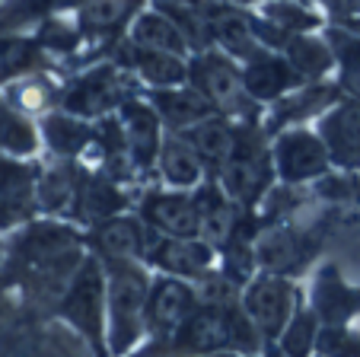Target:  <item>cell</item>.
I'll return each instance as SVG.
<instances>
[{
  "mask_svg": "<svg viewBox=\"0 0 360 357\" xmlns=\"http://www.w3.org/2000/svg\"><path fill=\"white\" fill-rule=\"evenodd\" d=\"M259 258H262V262H265L271 271L287 268V265H290V258H293V239H290V233H274V236H268L265 243L259 246Z\"/></svg>",
  "mask_w": 360,
  "mask_h": 357,
  "instance_id": "cell-18",
  "label": "cell"
},
{
  "mask_svg": "<svg viewBox=\"0 0 360 357\" xmlns=\"http://www.w3.org/2000/svg\"><path fill=\"white\" fill-rule=\"evenodd\" d=\"M204 80H207V93H211L217 102H224V106H233V102L239 99V83L226 64L211 61L207 70H204Z\"/></svg>",
  "mask_w": 360,
  "mask_h": 357,
  "instance_id": "cell-15",
  "label": "cell"
},
{
  "mask_svg": "<svg viewBox=\"0 0 360 357\" xmlns=\"http://www.w3.org/2000/svg\"><path fill=\"white\" fill-rule=\"evenodd\" d=\"M204 198V195H201ZM201 233L211 239V243H220V239H226L233 230V214L230 208H226L224 201H220L214 192H207V198L201 201Z\"/></svg>",
  "mask_w": 360,
  "mask_h": 357,
  "instance_id": "cell-10",
  "label": "cell"
},
{
  "mask_svg": "<svg viewBox=\"0 0 360 357\" xmlns=\"http://www.w3.org/2000/svg\"><path fill=\"white\" fill-rule=\"evenodd\" d=\"M105 281H102V271L96 262H86L77 277L70 281L68 294H64V316H68L70 325H77V332L89 338L96 351L102 354V310H105Z\"/></svg>",
  "mask_w": 360,
  "mask_h": 357,
  "instance_id": "cell-2",
  "label": "cell"
},
{
  "mask_svg": "<svg viewBox=\"0 0 360 357\" xmlns=\"http://www.w3.org/2000/svg\"><path fill=\"white\" fill-rule=\"evenodd\" d=\"M278 163H281V173L284 175L303 179V175H316L326 169V150L309 134H290L281 141Z\"/></svg>",
  "mask_w": 360,
  "mask_h": 357,
  "instance_id": "cell-5",
  "label": "cell"
},
{
  "mask_svg": "<svg viewBox=\"0 0 360 357\" xmlns=\"http://www.w3.org/2000/svg\"><path fill=\"white\" fill-rule=\"evenodd\" d=\"M147 214L160 230H166L172 236H191L201 230V214H198V208L188 198H172V195L153 198L147 204Z\"/></svg>",
  "mask_w": 360,
  "mask_h": 357,
  "instance_id": "cell-7",
  "label": "cell"
},
{
  "mask_svg": "<svg viewBox=\"0 0 360 357\" xmlns=\"http://www.w3.org/2000/svg\"><path fill=\"white\" fill-rule=\"evenodd\" d=\"M99 246L109 256H137L147 243L134 220H109L99 230Z\"/></svg>",
  "mask_w": 360,
  "mask_h": 357,
  "instance_id": "cell-9",
  "label": "cell"
},
{
  "mask_svg": "<svg viewBox=\"0 0 360 357\" xmlns=\"http://www.w3.org/2000/svg\"><path fill=\"white\" fill-rule=\"evenodd\" d=\"M195 316V290L179 277H166L150 290L147 303V325L157 335H179L188 319Z\"/></svg>",
  "mask_w": 360,
  "mask_h": 357,
  "instance_id": "cell-4",
  "label": "cell"
},
{
  "mask_svg": "<svg viewBox=\"0 0 360 357\" xmlns=\"http://www.w3.org/2000/svg\"><path fill=\"white\" fill-rule=\"evenodd\" d=\"M150 258L160 265V268L172 271V275H204L207 262H211V252L201 243H188V239H166L157 249H150Z\"/></svg>",
  "mask_w": 360,
  "mask_h": 357,
  "instance_id": "cell-6",
  "label": "cell"
},
{
  "mask_svg": "<svg viewBox=\"0 0 360 357\" xmlns=\"http://www.w3.org/2000/svg\"><path fill=\"white\" fill-rule=\"evenodd\" d=\"M166 175L179 185L195 182L198 179V163H195V156H191L188 147H182V144H169V150H166Z\"/></svg>",
  "mask_w": 360,
  "mask_h": 357,
  "instance_id": "cell-17",
  "label": "cell"
},
{
  "mask_svg": "<svg viewBox=\"0 0 360 357\" xmlns=\"http://www.w3.org/2000/svg\"><path fill=\"white\" fill-rule=\"evenodd\" d=\"M109 344L115 354H124L131 344L141 338L143 325H147V303H150V284L143 271H137L128 262H112L109 277Z\"/></svg>",
  "mask_w": 360,
  "mask_h": 357,
  "instance_id": "cell-1",
  "label": "cell"
},
{
  "mask_svg": "<svg viewBox=\"0 0 360 357\" xmlns=\"http://www.w3.org/2000/svg\"><path fill=\"white\" fill-rule=\"evenodd\" d=\"M128 137H131V147L147 160L153 154V144H157V125H153V115L141 106H131L128 112Z\"/></svg>",
  "mask_w": 360,
  "mask_h": 357,
  "instance_id": "cell-12",
  "label": "cell"
},
{
  "mask_svg": "<svg viewBox=\"0 0 360 357\" xmlns=\"http://www.w3.org/2000/svg\"><path fill=\"white\" fill-rule=\"evenodd\" d=\"M243 310L255 332L265 338L284 335V329L293 319V287L281 277H259L245 290Z\"/></svg>",
  "mask_w": 360,
  "mask_h": 357,
  "instance_id": "cell-3",
  "label": "cell"
},
{
  "mask_svg": "<svg viewBox=\"0 0 360 357\" xmlns=\"http://www.w3.org/2000/svg\"><path fill=\"white\" fill-rule=\"evenodd\" d=\"M48 134L55 137V144L61 150H77V144H80L83 131L77 128L74 122H64V118H55V122L48 125Z\"/></svg>",
  "mask_w": 360,
  "mask_h": 357,
  "instance_id": "cell-21",
  "label": "cell"
},
{
  "mask_svg": "<svg viewBox=\"0 0 360 357\" xmlns=\"http://www.w3.org/2000/svg\"><path fill=\"white\" fill-rule=\"evenodd\" d=\"M137 39L147 42V45H157V48H179L176 45L179 39H176V32H172V26L163 20H153V16L137 26Z\"/></svg>",
  "mask_w": 360,
  "mask_h": 357,
  "instance_id": "cell-19",
  "label": "cell"
},
{
  "mask_svg": "<svg viewBox=\"0 0 360 357\" xmlns=\"http://www.w3.org/2000/svg\"><path fill=\"white\" fill-rule=\"evenodd\" d=\"M319 342L316 335V316L313 313H300L297 319H290V325L281 335V351L290 357H306V351Z\"/></svg>",
  "mask_w": 360,
  "mask_h": 357,
  "instance_id": "cell-11",
  "label": "cell"
},
{
  "mask_svg": "<svg viewBox=\"0 0 360 357\" xmlns=\"http://www.w3.org/2000/svg\"><path fill=\"white\" fill-rule=\"evenodd\" d=\"M347 83H351V89H354V93L360 96V68L354 70V74H351V80H347Z\"/></svg>",
  "mask_w": 360,
  "mask_h": 357,
  "instance_id": "cell-22",
  "label": "cell"
},
{
  "mask_svg": "<svg viewBox=\"0 0 360 357\" xmlns=\"http://www.w3.org/2000/svg\"><path fill=\"white\" fill-rule=\"evenodd\" d=\"M271 357H290V354H284V351H274V354Z\"/></svg>",
  "mask_w": 360,
  "mask_h": 357,
  "instance_id": "cell-23",
  "label": "cell"
},
{
  "mask_svg": "<svg viewBox=\"0 0 360 357\" xmlns=\"http://www.w3.org/2000/svg\"><path fill=\"white\" fill-rule=\"evenodd\" d=\"M195 144L201 154L214 156V160H224V156L233 154V134L217 122H204L201 128L195 131Z\"/></svg>",
  "mask_w": 360,
  "mask_h": 357,
  "instance_id": "cell-14",
  "label": "cell"
},
{
  "mask_svg": "<svg viewBox=\"0 0 360 357\" xmlns=\"http://www.w3.org/2000/svg\"><path fill=\"white\" fill-rule=\"evenodd\" d=\"M160 106H163V112L179 125L204 118V112H207V99L198 96V93H169V96L160 99Z\"/></svg>",
  "mask_w": 360,
  "mask_h": 357,
  "instance_id": "cell-13",
  "label": "cell"
},
{
  "mask_svg": "<svg viewBox=\"0 0 360 357\" xmlns=\"http://www.w3.org/2000/svg\"><path fill=\"white\" fill-rule=\"evenodd\" d=\"M316 344L322 357H360V338H354L345 325H328Z\"/></svg>",
  "mask_w": 360,
  "mask_h": 357,
  "instance_id": "cell-16",
  "label": "cell"
},
{
  "mask_svg": "<svg viewBox=\"0 0 360 357\" xmlns=\"http://www.w3.org/2000/svg\"><path fill=\"white\" fill-rule=\"evenodd\" d=\"M143 74L157 83H176L182 80V64L172 61V58H163V54H147L143 58Z\"/></svg>",
  "mask_w": 360,
  "mask_h": 357,
  "instance_id": "cell-20",
  "label": "cell"
},
{
  "mask_svg": "<svg viewBox=\"0 0 360 357\" xmlns=\"http://www.w3.org/2000/svg\"><path fill=\"white\" fill-rule=\"evenodd\" d=\"M328 150L341 163H360V106H345L326 122Z\"/></svg>",
  "mask_w": 360,
  "mask_h": 357,
  "instance_id": "cell-8",
  "label": "cell"
}]
</instances>
